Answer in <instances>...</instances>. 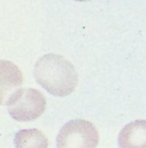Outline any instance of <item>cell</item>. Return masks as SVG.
Returning <instances> with one entry per match:
<instances>
[{"label":"cell","mask_w":146,"mask_h":148,"mask_svg":"<svg viewBox=\"0 0 146 148\" xmlns=\"http://www.w3.org/2000/svg\"><path fill=\"white\" fill-rule=\"evenodd\" d=\"M8 111L14 120L28 122L44 113L46 100L41 92L33 88H21L15 91L6 103Z\"/></svg>","instance_id":"2"},{"label":"cell","mask_w":146,"mask_h":148,"mask_svg":"<svg viewBox=\"0 0 146 148\" xmlns=\"http://www.w3.org/2000/svg\"><path fill=\"white\" fill-rule=\"evenodd\" d=\"M22 73L15 65L8 61H1V105H6L10 97L23 84Z\"/></svg>","instance_id":"5"},{"label":"cell","mask_w":146,"mask_h":148,"mask_svg":"<svg viewBox=\"0 0 146 148\" xmlns=\"http://www.w3.org/2000/svg\"><path fill=\"white\" fill-rule=\"evenodd\" d=\"M99 132L93 123L82 119L71 120L62 127L57 137V147H96Z\"/></svg>","instance_id":"3"},{"label":"cell","mask_w":146,"mask_h":148,"mask_svg":"<svg viewBox=\"0 0 146 148\" xmlns=\"http://www.w3.org/2000/svg\"><path fill=\"white\" fill-rule=\"evenodd\" d=\"M36 81L55 97L70 95L76 89L78 75L75 67L64 56L49 53L41 57L35 66Z\"/></svg>","instance_id":"1"},{"label":"cell","mask_w":146,"mask_h":148,"mask_svg":"<svg viewBox=\"0 0 146 148\" xmlns=\"http://www.w3.org/2000/svg\"><path fill=\"white\" fill-rule=\"evenodd\" d=\"M121 148H146V120L139 119L124 126L118 136Z\"/></svg>","instance_id":"4"},{"label":"cell","mask_w":146,"mask_h":148,"mask_svg":"<svg viewBox=\"0 0 146 148\" xmlns=\"http://www.w3.org/2000/svg\"><path fill=\"white\" fill-rule=\"evenodd\" d=\"M75 1H90V0H75Z\"/></svg>","instance_id":"7"},{"label":"cell","mask_w":146,"mask_h":148,"mask_svg":"<svg viewBox=\"0 0 146 148\" xmlns=\"http://www.w3.org/2000/svg\"><path fill=\"white\" fill-rule=\"evenodd\" d=\"M14 143L16 147L46 148L48 140L45 134L39 130H21L16 134Z\"/></svg>","instance_id":"6"}]
</instances>
